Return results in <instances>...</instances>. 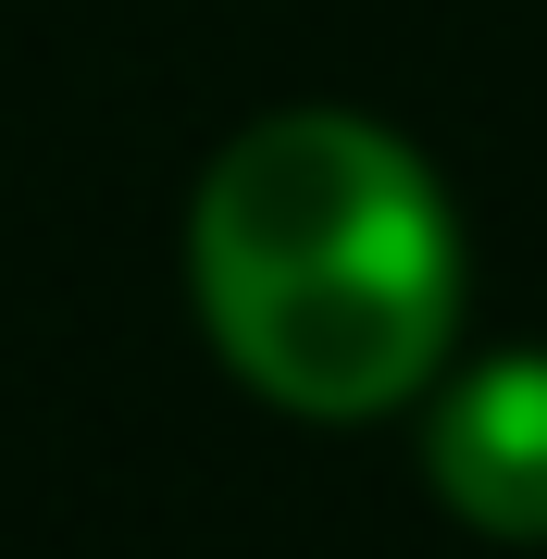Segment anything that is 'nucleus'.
Instances as JSON below:
<instances>
[{"mask_svg": "<svg viewBox=\"0 0 547 559\" xmlns=\"http://www.w3.org/2000/svg\"><path fill=\"white\" fill-rule=\"evenodd\" d=\"M200 323L274 411L361 423L448 360L461 237L436 175L361 112H274L200 175L187 212Z\"/></svg>", "mask_w": 547, "mask_h": 559, "instance_id": "obj_1", "label": "nucleus"}, {"mask_svg": "<svg viewBox=\"0 0 547 559\" xmlns=\"http://www.w3.org/2000/svg\"><path fill=\"white\" fill-rule=\"evenodd\" d=\"M436 498L473 535L547 547V348H498L436 399Z\"/></svg>", "mask_w": 547, "mask_h": 559, "instance_id": "obj_2", "label": "nucleus"}]
</instances>
